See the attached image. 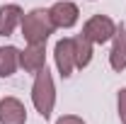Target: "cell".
Wrapping results in <instances>:
<instances>
[{"label":"cell","mask_w":126,"mask_h":124,"mask_svg":"<svg viewBox=\"0 0 126 124\" xmlns=\"http://www.w3.org/2000/svg\"><path fill=\"white\" fill-rule=\"evenodd\" d=\"M22 37L27 39V44H46V39L53 34V22L48 10H32L22 17Z\"/></svg>","instance_id":"6da1fadb"},{"label":"cell","mask_w":126,"mask_h":124,"mask_svg":"<svg viewBox=\"0 0 126 124\" xmlns=\"http://www.w3.org/2000/svg\"><path fill=\"white\" fill-rule=\"evenodd\" d=\"M32 102L36 112L48 119L51 112H53V105H56V88H53V78L46 68H41L36 78H34V85H32Z\"/></svg>","instance_id":"7a4b0ae2"},{"label":"cell","mask_w":126,"mask_h":124,"mask_svg":"<svg viewBox=\"0 0 126 124\" xmlns=\"http://www.w3.org/2000/svg\"><path fill=\"white\" fill-rule=\"evenodd\" d=\"M114 32H116V24H114V20H109L107 15L90 17V20L85 22V27H82V34H85L92 44H104V41L114 39Z\"/></svg>","instance_id":"3957f363"},{"label":"cell","mask_w":126,"mask_h":124,"mask_svg":"<svg viewBox=\"0 0 126 124\" xmlns=\"http://www.w3.org/2000/svg\"><path fill=\"white\" fill-rule=\"evenodd\" d=\"M48 15H51V22H53V27H61V29H68V27H73L75 22H78V5L75 2H70V0H58L53 7H48Z\"/></svg>","instance_id":"277c9868"},{"label":"cell","mask_w":126,"mask_h":124,"mask_svg":"<svg viewBox=\"0 0 126 124\" xmlns=\"http://www.w3.org/2000/svg\"><path fill=\"white\" fill-rule=\"evenodd\" d=\"M19 66L27 73H39L41 68H46V49L44 44H29L24 51H19Z\"/></svg>","instance_id":"5b68a950"},{"label":"cell","mask_w":126,"mask_h":124,"mask_svg":"<svg viewBox=\"0 0 126 124\" xmlns=\"http://www.w3.org/2000/svg\"><path fill=\"white\" fill-rule=\"evenodd\" d=\"M56 66L61 71L63 78H70L73 76V68H75V56H73V37H65L61 41H56Z\"/></svg>","instance_id":"8992f818"},{"label":"cell","mask_w":126,"mask_h":124,"mask_svg":"<svg viewBox=\"0 0 126 124\" xmlns=\"http://www.w3.org/2000/svg\"><path fill=\"white\" fill-rule=\"evenodd\" d=\"M27 109L17 97H2L0 100V124H24Z\"/></svg>","instance_id":"52a82bcc"},{"label":"cell","mask_w":126,"mask_h":124,"mask_svg":"<svg viewBox=\"0 0 126 124\" xmlns=\"http://www.w3.org/2000/svg\"><path fill=\"white\" fill-rule=\"evenodd\" d=\"M109 63L116 73H121L126 68V27H116L114 32V44H111V51H109Z\"/></svg>","instance_id":"ba28073f"},{"label":"cell","mask_w":126,"mask_h":124,"mask_svg":"<svg viewBox=\"0 0 126 124\" xmlns=\"http://www.w3.org/2000/svg\"><path fill=\"white\" fill-rule=\"evenodd\" d=\"M22 7L19 5H2L0 7V34L7 37L17 29V24H22Z\"/></svg>","instance_id":"9c48e42d"},{"label":"cell","mask_w":126,"mask_h":124,"mask_svg":"<svg viewBox=\"0 0 126 124\" xmlns=\"http://www.w3.org/2000/svg\"><path fill=\"white\" fill-rule=\"evenodd\" d=\"M73 56H75V66L78 68H85L87 63L92 61V41L85 34L73 37Z\"/></svg>","instance_id":"30bf717a"},{"label":"cell","mask_w":126,"mask_h":124,"mask_svg":"<svg viewBox=\"0 0 126 124\" xmlns=\"http://www.w3.org/2000/svg\"><path fill=\"white\" fill-rule=\"evenodd\" d=\"M19 66V49L0 46V78H10Z\"/></svg>","instance_id":"8fae6325"},{"label":"cell","mask_w":126,"mask_h":124,"mask_svg":"<svg viewBox=\"0 0 126 124\" xmlns=\"http://www.w3.org/2000/svg\"><path fill=\"white\" fill-rule=\"evenodd\" d=\"M116 105H119V119H121V124H126V88H121V90H119Z\"/></svg>","instance_id":"7c38bea8"},{"label":"cell","mask_w":126,"mask_h":124,"mask_svg":"<svg viewBox=\"0 0 126 124\" xmlns=\"http://www.w3.org/2000/svg\"><path fill=\"white\" fill-rule=\"evenodd\" d=\"M56 124H85L80 117H75V114H65V117H61V119H56Z\"/></svg>","instance_id":"4fadbf2b"}]
</instances>
